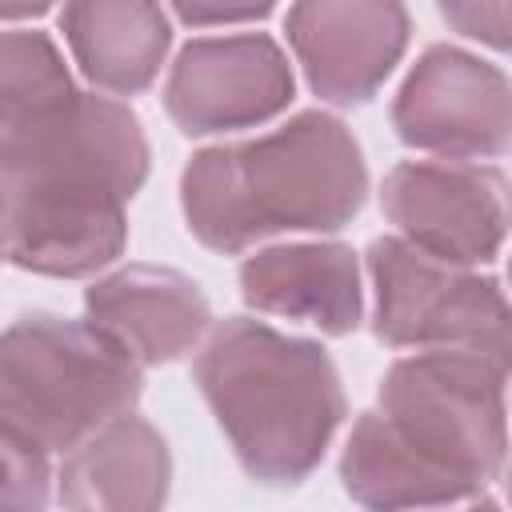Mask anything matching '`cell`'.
<instances>
[{"mask_svg": "<svg viewBox=\"0 0 512 512\" xmlns=\"http://www.w3.org/2000/svg\"><path fill=\"white\" fill-rule=\"evenodd\" d=\"M152 148L140 116L104 92L72 104L0 148L8 188V264L84 280L128 248V200L144 188Z\"/></svg>", "mask_w": 512, "mask_h": 512, "instance_id": "obj_1", "label": "cell"}, {"mask_svg": "<svg viewBox=\"0 0 512 512\" xmlns=\"http://www.w3.org/2000/svg\"><path fill=\"white\" fill-rule=\"evenodd\" d=\"M364 200V148L324 108H300L264 136L200 148L180 172L184 224L220 256L284 232L332 236L360 216Z\"/></svg>", "mask_w": 512, "mask_h": 512, "instance_id": "obj_2", "label": "cell"}, {"mask_svg": "<svg viewBox=\"0 0 512 512\" xmlns=\"http://www.w3.org/2000/svg\"><path fill=\"white\" fill-rule=\"evenodd\" d=\"M192 380L240 468L264 488L304 484L348 416L328 348L252 316L212 320Z\"/></svg>", "mask_w": 512, "mask_h": 512, "instance_id": "obj_3", "label": "cell"}, {"mask_svg": "<svg viewBox=\"0 0 512 512\" xmlns=\"http://www.w3.org/2000/svg\"><path fill=\"white\" fill-rule=\"evenodd\" d=\"M144 368L88 320L28 312L0 328V424L48 456H68L108 420L136 412Z\"/></svg>", "mask_w": 512, "mask_h": 512, "instance_id": "obj_4", "label": "cell"}, {"mask_svg": "<svg viewBox=\"0 0 512 512\" xmlns=\"http://www.w3.org/2000/svg\"><path fill=\"white\" fill-rule=\"evenodd\" d=\"M504 388L508 364L480 352H412L388 364L376 388V412L388 432L468 504L504 476Z\"/></svg>", "mask_w": 512, "mask_h": 512, "instance_id": "obj_5", "label": "cell"}, {"mask_svg": "<svg viewBox=\"0 0 512 512\" xmlns=\"http://www.w3.org/2000/svg\"><path fill=\"white\" fill-rule=\"evenodd\" d=\"M372 280V336L388 348L480 352L508 364V300L496 276L432 260L400 236L364 252Z\"/></svg>", "mask_w": 512, "mask_h": 512, "instance_id": "obj_6", "label": "cell"}, {"mask_svg": "<svg viewBox=\"0 0 512 512\" xmlns=\"http://www.w3.org/2000/svg\"><path fill=\"white\" fill-rule=\"evenodd\" d=\"M396 140L436 160H500L512 144V84L500 64L428 44L392 100Z\"/></svg>", "mask_w": 512, "mask_h": 512, "instance_id": "obj_7", "label": "cell"}, {"mask_svg": "<svg viewBox=\"0 0 512 512\" xmlns=\"http://www.w3.org/2000/svg\"><path fill=\"white\" fill-rule=\"evenodd\" d=\"M380 208L416 252L480 272L504 252L508 176L496 164L400 160L380 184Z\"/></svg>", "mask_w": 512, "mask_h": 512, "instance_id": "obj_8", "label": "cell"}, {"mask_svg": "<svg viewBox=\"0 0 512 512\" xmlns=\"http://www.w3.org/2000/svg\"><path fill=\"white\" fill-rule=\"evenodd\" d=\"M296 96L288 52L268 32L196 36L164 80V112L184 136H220L276 120Z\"/></svg>", "mask_w": 512, "mask_h": 512, "instance_id": "obj_9", "label": "cell"}, {"mask_svg": "<svg viewBox=\"0 0 512 512\" xmlns=\"http://www.w3.org/2000/svg\"><path fill=\"white\" fill-rule=\"evenodd\" d=\"M284 32L312 96L360 108L396 72L412 16L396 0H304L284 12Z\"/></svg>", "mask_w": 512, "mask_h": 512, "instance_id": "obj_10", "label": "cell"}, {"mask_svg": "<svg viewBox=\"0 0 512 512\" xmlns=\"http://www.w3.org/2000/svg\"><path fill=\"white\" fill-rule=\"evenodd\" d=\"M84 320L136 368H160L200 348L212 328V304L176 268L124 264L84 288Z\"/></svg>", "mask_w": 512, "mask_h": 512, "instance_id": "obj_11", "label": "cell"}, {"mask_svg": "<svg viewBox=\"0 0 512 512\" xmlns=\"http://www.w3.org/2000/svg\"><path fill=\"white\" fill-rule=\"evenodd\" d=\"M240 300L252 312L320 328V336H352L364 320L360 256L344 240L268 244L240 260Z\"/></svg>", "mask_w": 512, "mask_h": 512, "instance_id": "obj_12", "label": "cell"}, {"mask_svg": "<svg viewBox=\"0 0 512 512\" xmlns=\"http://www.w3.org/2000/svg\"><path fill=\"white\" fill-rule=\"evenodd\" d=\"M64 512H164L172 492V452L156 424L124 412L80 440L56 468Z\"/></svg>", "mask_w": 512, "mask_h": 512, "instance_id": "obj_13", "label": "cell"}, {"mask_svg": "<svg viewBox=\"0 0 512 512\" xmlns=\"http://www.w3.org/2000/svg\"><path fill=\"white\" fill-rule=\"evenodd\" d=\"M72 64L104 96H140L172 48V16L148 0H76L56 12Z\"/></svg>", "mask_w": 512, "mask_h": 512, "instance_id": "obj_14", "label": "cell"}, {"mask_svg": "<svg viewBox=\"0 0 512 512\" xmlns=\"http://www.w3.org/2000/svg\"><path fill=\"white\" fill-rule=\"evenodd\" d=\"M72 80L60 44L44 28H0V148L72 104Z\"/></svg>", "mask_w": 512, "mask_h": 512, "instance_id": "obj_15", "label": "cell"}, {"mask_svg": "<svg viewBox=\"0 0 512 512\" xmlns=\"http://www.w3.org/2000/svg\"><path fill=\"white\" fill-rule=\"evenodd\" d=\"M52 480V456L0 424V512H48Z\"/></svg>", "mask_w": 512, "mask_h": 512, "instance_id": "obj_16", "label": "cell"}, {"mask_svg": "<svg viewBox=\"0 0 512 512\" xmlns=\"http://www.w3.org/2000/svg\"><path fill=\"white\" fill-rule=\"evenodd\" d=\"M440 16L468 40H480L496 52L508 48V20H512L508 4H440Z\"/></svg>", "mask_w": 512, "mask_h": 512, "instance_id": "obj_17", "label": "cell"}, {"mask_svg": "<svg viewBox=\"0 0 512 512\" xmlns=\"http://www.w3.org/2000/svg\"><path fill=\"white\" fill-rule=\"evenodd\" d=\"M168 16L200 28V24H256L272 16V4H252V8H200V4H176Z\"/></svg>", "mask_w": 512, "mask_h": 512, "instance_id": "obj_18", "label": "cell"}, {"mask_svg": "<svg viewBox=\"0 0 512 512\" xmlns=\"http://www.w3.org/2000/svg\"><path fill=\"white\" fill-rule=\"evenodd\" d=\"M52 8L48 4H20V8H0V28H12L8 20H36V16H48Z\"/></svg>", "mask_w": 512, "mask_h": 512, "instance_id": "obj_19", "label": "cell"}, {"mask_svg": "<svg viewBox=\"0 0 512 512\" xmlns=\"http://www.w3.org/2000/svg\"><path fill=\"white\" fill-rule=\"evenodd\" d=\"M0 260H8V188L0 184Z\"/></svg>", "mask_w": 512, "mask_h": 512, "instance_id": "obj_20", "label": "cell"}, {"mask_svg": "<svg viewBox=\"0 0 512 512\" xmlns=\"http://www.w3.org/2000/svg\"><path fill=\"white\" fill-rule=\"evenodd\" d=\"M460 512H504V504L496 496H480V500H468V508H460Z\"/></svg>", "mask_w": 512, "mask_h": 512, "instance_id": "obj_21", "label": "cell"}]
</instances>
